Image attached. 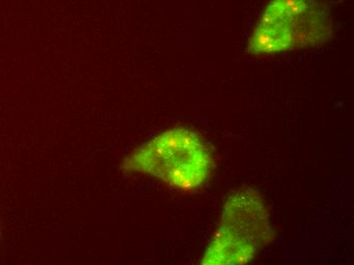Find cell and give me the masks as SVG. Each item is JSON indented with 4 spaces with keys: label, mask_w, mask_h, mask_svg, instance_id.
<instances>
[{
    "label": "cell",
    "mask_w": 354,
    "mask_h": 265,
    "mask_svg": "<svg viewBox=\"0 0 354 265\" xmlns=\"http://www.w3.org/2000/svg\"><path fill=\"white\" fill-rule=\"evenodd\" d=\"M333 21L317 0H270L248 41L252 55H272L324 44Z\"/></svg>",
    "instance_id": "cell-2"
},
{
    "label": "cell",
    "mask_w": 354,
    "mask_h": 265,
    "mask_svg": "<svg viewBox=\"0 0 354 265\" xmlns=\"http://www.w3.org/2000/svg\"><path fill=\"white\" fill-rule=\"evenodd\" d=\"M275 232L262 196L252 188L234 192L201 264H245L271 244Z\"/></svg>",
    "instance_id": "cell-3"
},
{
    "label": "cell",
    "mask_w": 354,
    "mask_h": 265,
    "mask_svg": "<svg viewBox=\"0 0 354 265\" xmlns=\"http://www.w3.org/2000/svg\"><path fill=\"white\" fill-rule=\"evenodd\" d=\"M122 167L129 174L161 181L176 191L192 193L203 188L212 176L214 159L198 134L174 128L138 147L124 159Z\"/></svg>",
    "instance_id": "cell-1"
}]
</instances>
